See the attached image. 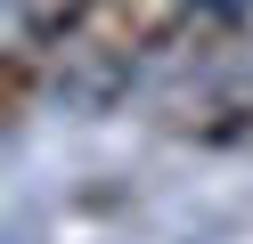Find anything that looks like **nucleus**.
Segmentation results:
<instances>
[{"label": "nucleus", "instance_id": "obj_2", "mask_svg": "<svg viewBox=\"0 0 253 244\" xmlns=\"http://www.w3.org/2000/svg\"><path fill=\"white\" fill-rule=\"evenodd\" d=\"M0 73H8V90H0V114H8V130H25L33 122V106H41V81L57 73V49L49 41H33V33H8V49H0Z\"/></svg>", "mask_w": 253, "mask_h": 244}, {"label": "nucleus", "instance_id": "obj_1", "mask_svg": "<svg viewBox=\"0 0 253 244\" xmlns=\"http://www.w3.org/2000/svg\"><path fill=\"white\" fill-rule=\"evenodd\" d=\"M155 130L204 155H253V65H204L155 106Z\"/></svg>", "mask_w": 253, "mask_h": 244}, {"label": "nucleus", "instance_id": "obj_3", "mask_svg": "<svg viewBox=\"0 0 253 244\" xmlns=\"http://www.w3.org/2000/svg\"><path fill=\"white\" fill-rule=\"evenodd\" d=\"M98 8V0H17V25L33 33V41H49V49H66L74 33H82V16Z\"/></svg>", "mask_w": 253, "mask_h": 244}]
</instances>
